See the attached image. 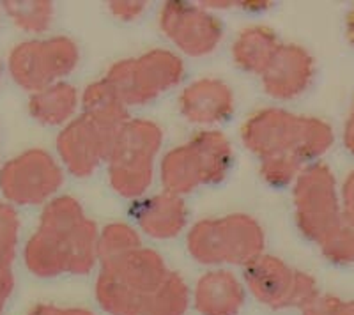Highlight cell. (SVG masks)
<instances>
[{"mask_svg":"<svg viewBox=\"0 0 354 315\" xmlns=\"http://www.w3.org/2000/svg\"><path fill=\"white\" fill-rule=\"evenodd\" d=\"M198 308L205 315H232L241 305V291L227 273L204 278L198 285Z\"/></svg>","mask_w":354,"mask_h":315,"instance_id":"1","label":"cell"},{"mask_svg":"<svg viewBox=\"0 0 354 315\" xmlns=\"http://www.w3.org/2000/svg\"><path fill=\"white\" fill-rule=\"evenodd\" d=\"M34 315H88V314H84V312H59L55 310V308L41 307L34 312Z\"/></svg>","mask_w":354,"mask_h":315,"instance_id":"2","label":"cell"}]
</instances>
